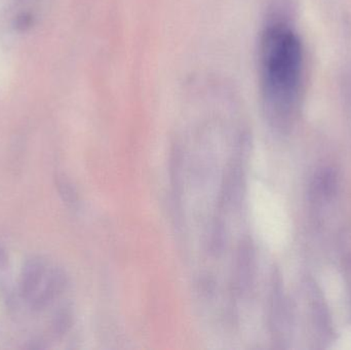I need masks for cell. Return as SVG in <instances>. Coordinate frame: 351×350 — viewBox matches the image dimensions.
I'll return each mask as SVG.
<instances>
[{
	"label": "cell",
	"instance_id": "2",
	"mask_svg": "<svg viewBox=\"0 0 351 350\" xmlns=\"http://www.w3.org/2000/svg\"><path fill=\"white\" fill-rule=\"evenodd\" d=\"M22 294L33 308L47 305L64 287V277L57 269L43 261H32L25 267Z\"/></svg>",
	"mask_w": 351,
	"mask_h": 350
},
{
	"label": "cell",
	"instance_id": "3",
	"mask_svg": "<svg viewBox=\"0 0 351 350\" xmlns=\"http://www.w3.org/2000/svg\"><path fill=\"white\" fill-rule=\"evenodd\" d=\"M251 251L249 245L243 242L237 257V273H235V291L239 294L245 293L249 286L250 275H251Z\"/></svg>",
	"mask_w": 351,
	"mask_h": 350
},
{
	"label": "cell",
	"instance_id": "1",
	"mask_svg": "<svg viewBox=\"0 0 351 350\" xmlns=\"http://www.w3.org/2000/svg\"><path fill=\"white\" fill-rule=\"evenodd\" d=\"M302 47L292 29L274 24L260 45V84L266 112L274 123L288 121L296 107L302 80Z\"/></svg>",
	"mask_w": 351,
	"mask_h": 350
}]
</instances>
